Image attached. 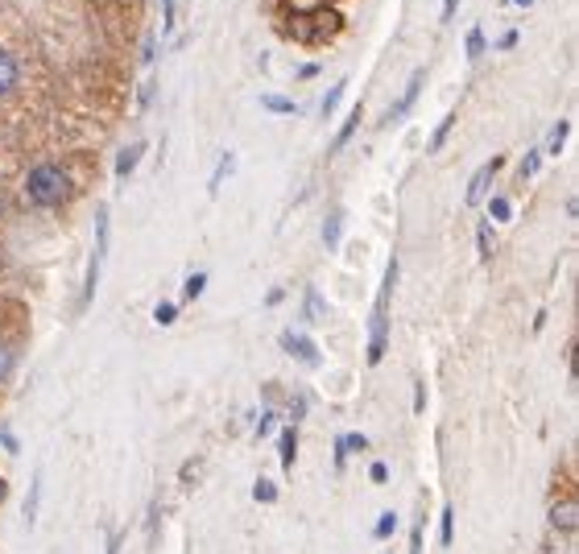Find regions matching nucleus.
Wrapping results in <instances>:
<instances>
[{
	"mask_svg": "<svg viewBox=\"0 0 579 554\" xmlns=\"http://www.w3.org/2000/svg\"><path fill=\"white\" fill-rule=\"evenodd\" d=\"M25 195L34 207H58L67 195H71V178L63 166H54V162H42L25 174Z\"/></svg>",
	"mask_w": 579,
	"mask_h": 554,
	"instance_id": "f257e3e1",
	"label": "nucleus"
},
{
	"mask_svg": "<svg viewBox=\"0 0 579 554\" xmlns=\"http://www.w3.org/2000/svg\"><path fill=\"white\" fill-rule=\"evenodd\" d=\"M398 286V261H389L385 269V282L377 290V306H373V331H369V364H381L385 360V348H389V294Z\"/></svg>",
	"mask_w": 579,
	"mask_h": 554,
	"instance_id": "f03ea898",
	"label": "nucleus"
},
{
	"mask_svg": "<svg viewBox=\"0 0 579 554\" xmlns=\"http://www.w3.org/2000/svg\"><path fill=\"white\" fill-rule=\"evenodd\" d=\"M17 96H29V63L13 42L0 38V104H13Z\"/></svg>",
	"mask_w": 579,
	"mask_h": 554,
	"instance_id": "7ed1b4c3",
	"label": "nucleus"
},
{
	"mask_svg": "<svg viewBox=\"0 0 579 554\" xmlns=\"http://www.w3.org/2000/svg\"><path fill=\"white\" fill-rule=\"evenodd\" d=\"M340 13H327V9H315L311 17H298L290 25V34L302 42V46H323L331 34H340Z\"/></svg>",
	"mask_w": 579,
	"mask_h": 554,
	"instance_id": "20e7f679",
	"label": "nucleus"
},
{
	"mask_svg": "<svg viewBox=\"0 0 579 554\" xmlns=\"http://www.w3.org/2000/svg\"><path fill=\"white\" fill-rule=\"evenodd\" d=\"M282 352L294 356L298 364H307V368H315V364L323 360L319 344L311 340V335H302V331H282Z\"/></svg>",
	"mask_w": 579,
	"mask_h": 554,
	"instance_id": "39448f33",
	"label": "nucleus"
},
{
	"mask_svg": "<svg viewBox=\"0 0 579 554\" xmlns=\"http://www.w3.org/2000/svg\"><path fill=\"white\" fill-rule=\"evenodd\" d=\"M497 170H501V158L484 162V166H480V170L472 174V187H468V207H480V203H484V195H489V187H493Z\"/></svg>",
	"mask_w": 579,
	"mask_h": 554,
	"instance_id": "423d86ee",
	"label": "nucleus"
},
{
	"mask_svg": "<svg viewBox=\"0 0 579 554\" xmlns=\"http://www.w3.org/2000/svg\"><path fill=\"white\" fill-rule=\"evenodd\" d=\"M422 83H426V71H414V75H410V83H406V91H402V100L393 104V112L385 116V125H393V120H402V116L418 104V96H422Z\"/></svg>",
	"mask_w": 579,
	"mask_h": 554,
	"instance_id": "0eeeda50",
	"label": "nucleus"
},
{
	"mask_svg": "<svg viewBox=\"0 0 579 554\" xmlns=\"http://www.w3.org/2000/svg\"><path fill=\"white\" fill-rule=\"evenodd\" d=\"M294 459H298V426L286 422L282 435H278V464H282V472H294Z\"/></svg>",
	"mask_w": 579,
	"mask_h": 554,
	"instance_id": "6e6552de",
	"label": "nucleus"
},
{
	"mask_svg": "<svg viewBox=\"0 0 579 554\" xmlns=\"http://www.w3.org/2000/svg\"><path fill=\"white\" fill-rule=\"evenodd\" d=\"M42 484H46V476H42V468L34 472V484H29V497H25V505H21V517H25V526L34 530L38 526V505H42Z\"/></svg>",
	"mask_w": 579,
	"mask_h": 554,
	"instance_id": "1a4fd4ad",
	"label": "nucleus"
},
{
	"mask_svg": "<svg viewBox=\"0 0 579 554\" xmlns=\"http://www.w3.org/2000/svg\"><path fill=\"white\" fill-rule=\"evenodd\" d=\"M551 526H555V530H563V534H571V530L579 526V505H575V497H567L563 505H555V509H551Z\"/></svg>",
	"mask_w": 579,
	"mask_h": 554,
	"instance_id": "9d476101",
	"label": "nucleus"
},
{
	"mask_svg": "<svg viewBox=\"0 0 579 554\" xmlns=\"http://www.w3.org/2000/svg\"><path fill=\"white\" fill-rule=\"evenodd\" d=\"M145 158V141H133L129 149H120V158H116V178H129L137 170V162Z\"/></svg>",
	"mask_w": 579,
	"mask_h": 554,
	"instance_id": "9b49d317",
	"label": "nucleus"
},
{
	"mask_svg": "<svg viewBox=\"0 0 579 554\" xmlns=\"http://www.w3.org/2000/svg\"><path fill=\"white\" fill-rule=\"evenodd\" d=\"M340 232H344V211L335 207L327 215V224H323V244H327V249H340Z\"/></svg>",
	"mask_w": 579,
	"mask_h": 554,
	"instance_id": "f8f14e48",
	"label": "nucleus"
},
{
	"mask_svg": "<svg viewBox=\"0 0 579 554\" xmlns=\"http://www.w3.org/2000/svg\"><path fill=\"white\" fill-rule=\"evenodd\" d=\"M567 133H571V120H559V125H551V133H546V153H551V158H559V153H563Z\"/></svg>",
	"mask_w": 579,
	"mask_h": 554,
	"instance_id": "ddd939ff",
	"label": "nucleus"
},
{
	"mask_svg": "<svg viewBox=\"0 0 579 554\" xmlns=\"http://www.w3.org/2000/svg\"><path fill=\"white\" fill-rule=\"evenodd\" d=\"M360 129V108H352L348 112V120H344V125H340V133H335V141H331V153H340L348 141H352V133Z\"/></svg>",
	"mask_w": 579,
	"mask_h": 554,
	"instance_id": "4468645a",
	"label": "nucleus"
},
{
	"mask_svg": "<svg viewBox=\"0 0 579 554\" xmlns=\"http://www.w3.org/2000/svg\"><path fill=\"white\" fill-rule=\"evenodd\" d=\"M232 166H236V153H220V162H216V174H211V182H207V195H216L220 191V182L232 174Z\"/></svg>",
	"mask_w": 579,
	"mask_h": 554,
	"instance_id": "2eb2a0df",
	"label": "nucleus"
},
{
	"mask_svg": "<svg viewBox=\"0 0 579 554\" xmlns=\"http://www.w3.org/2000/svg\"><path fill=\"white\" fill-rule=\"evenodd\" d=\"M451 538H455V509H451V505H443V513H439V546L447 550V546H451Z\"/></svg>",
	"mask_w": 579,
	"mask_h": 554,
	"instance_id": "dca6fc26",
	"label": "nucleus"
},
{
	"mask_svg": "<svg viewBox=\"0 0 579 554\" xmlns=\"http://www.w3.org/2000/svg\"><path fill=\"white\" fill-rule=\"evenodd\" d=\"M476 249H480V261L493 257V220H484V224L476 228Z\"/></svg>",
	"mask_w": 579,
	"mask_h": 554,
	"instance_id": "f3484780",
	"label": "nucleus"
},
{
	"mask_svg": "<svg viewBox=\"0 0 579 554\" xmlns=\"http://www.w3.org/2000/svg\"><path fill=\"white\" fill-rule=\"evenodd\" d=\"M261 108L278 112V116H298V104H294V100H286V96H261Z\"/></svg>",
	"mask_w": 579,
	"mask_h": 554,
	"instance_id": "a211bd4d",
	"label": "nucleus"
},
{
	"mask_svg": "<svg viewBox=\"0 0 579 554\" xmlns=\"http://www.w3.org/2000/svg\"><path fill=\"white\" fill-rule=\"evenodd\" d=\"M307 323H319V319H327V306H323V294L319 290H307Z\"/></svg>",
	"mask_w": 579,
	"mask_h": 554,
	"instance_id": "6ab92c4d",
	"label": "nucleus"
},
{
	"mask_svg": "<svg viewBox=\"0 0 579 554\" xmlns=\"http://www.w3.org/2000/svg\"><path fill=\"white\" fill-rule=\"evenodd\" d=\"M455 120H460V112H447V116L439 120V129H435V137H431V153H435V149H443V141H447V133L455 129Z\"/></svg>",
	"mask_w": 579,
	"mask_h": 554,
	"instance_id": "aec40b11",
	"label": "nucleus"
},
{
	"mask_svg": "<svg viewBox=\"0 0 579 554\" xmlns=\"http://www.w3.org/2000/svg\"><path fill=\"white\" fill-rule=\"evenodd\" d=\"M203 290H207V273H191L187 286H182V302H195Z\"/></svg>",
	"mask_w": 579,
	"mask_h": 554,
	"instance_id": "412c9836",
	"label": "nucleus"
},
{
	"mask_svg": "<svg viewBox=\"0 0 579 554\" xmlns=\"http://www.w3.org/2000/svg\"><path fill=\"white\" fill-rule=\"evenodd\" d=\"M484 46H489V42H484V29L472 25V29H468V63H476V58L484 54Z\"/></svg>",
	"mask_w": 579,
	"mask_h": 554,
	"instance_id": "4be33fe9",
	"label": "nucleus"
},
{
	"mask_svg": "<svg viewBox=\"0 0 579 554\" xmlns=\"http://www.w3.org/2000/svg\"><path fill=\"white\" fill-rule=\"evenodd\" d=\"M253 497H257L261 505H273V501H278V484H273V480H265V476H261V480L253 484Z\"/></svg>",
	"mask_w": 579,
	"mask_h": 554,
	"instance_id": "5701e85b",
	"label": "nucleus"
},
{
	"mask_svg": "<svg viewBox=\"0 0 579 554\" xmlns=\"http://www.w3.org/2000/svg\"><path fill=\"white\" fill-rule=\"evenodd\" d=\"M344 91H348V79H340V83H335V87L327 91V96H323V108H319V112H323V116H331V112H335V104L344 100Z\"/></svg>",
	"mask_w": 579,
	"mask_h": 554,
	"instance_id": "b1692460",
	"label": "nucleus"
},
{
	"mask_svg": "<svg viewBox=\"0 0 579 554\" xmlns=\"http://www.w3.org/2000/svg\"><path fill=\"white\" fill-rule=\"evenodd\" d=\"M393 530H398V513H381L377 517V526H373V538H393Z\"/></svg>",
	"mask_w": 579,
	"mask_h": 554,
	"instance_id": "393cba45",
	"label": "nucleus"
},
{
	"mask_svg": "<svg viewBox=\"0 0 579 554\" xmlns=\"http://www.w3.org/2000/svg\"><path fill=\"white\" fill-rule=\"evenodd\" d=\"M174 319H178V306H174V302H158V306H154V323H158V327H170Z\"/></svg>",
	"mask_w": 579,
	"mask_h": 554,
	"instance_id": "a878e982",
	"label": "nucleus"
},
{
	"mask_svg": "<svg viewBox=\"0 0 579 554\" xmlns=\"http://www.w3.org/2000/svg\"><path fill=\"white\" fill-rule=\"evenodd\" d=\"M489 215H493V220H497V224H509V215H513L509 199H501V195H497V199L489 203Z\"/></svg>",
	"mask_w": 579,
	"mask_h": 554,
	"instance_id": "bb28decb",
	"label": "nucleus"
},
{
	"mask_svg": "<svg viewBox=\"0 0 579 554\" xmlns=\"http://www.w3.org/2000/svg\"><path fill=\"white\" fill-rule=\"evenodd\" d=\"M340 443H344V451H348V455L369 451V439H364V435H356V430H352V435H340Z\"/></svg>",
	"mask_w": 579,
	"mask_h": 554,
	"instance_id": "cd10ccee",
	"label": "nucleus"
},
{
	"mask_svg": "<svg viewBox=\"0 0 579 554\" xmlns=\"http://www.w3.org/2000/svg\"><path fill=\"white\" fill-rule=\"evenodd\" d=\"M9 373H13V348H9L5 340H0V385L9 381Z\"/></svg>",
	"mask_w": 579,
	"mask_h": 554,
	"instance_id": "c85d7f7f",
	"label": "nucleus"
},
{
	"mask_svg": "<svg viewBox=\"0 0 579 554\" xmlns=\"http://www.w3.org/2000/svg\"><path fill=\"white\" fill-rule=\"evenodd\" d=\"M538 162H542V149H530V153H526V158H522V182L538 174Z\"/></svg>",
	"mask_w": 579,
	"mask_h": 554,
	"instance_id": "c756f323",
	"label": "nucleus"
},
{
	"mask_svg": "<svg viewBox=\"0 0 579 554\" xmlns=\"http://www.w3.org/2000/svg\"><path fill=\"white\" fill-rule=\"evenodd\" d=\"M278 422H282V418H278V410H265V414H261V426L253 430V435H257V439H265V435H269V430L278 426Z\"/></svg>",
	"mask_w": 579,
	"mask_h": 554,
	"instance_id": "7c9ffc66",
	"label": "nucleus"
},
{
	"mask_svg": "<svg viewBox=\"0 0 579 554\" xmlns=\"http://www.w3.org/2000/svg\"><path fill=\"white\" fill-rule=\"evenodd\" d=\"M422 526H426V517H418L410 530V554H422Z\"/></svg>",
	"mask_w": 579,
	"mask_h": 554,
	"instance_id": "2f4dec72",
	"label": "nucleus"
},
{
	"mask_svg": "<svg viewBox=\"0 0 579 554\" xmlns=\"http://www.w3.org/2000/svg\"><path fill=\"white\" fill-rule=\"evenodd\" d=\"M369 480L373 484H389V464H381V459H377V464L369 468Z\"/></svg>",
	"mask_w": 579,
	"mask_h": 554,
	"instance_id": "473e14b6",
	"label": "nucleus"
},
{
	"mask_svg": "<svg viewBox=\"0 0 579 554\" xmlns=\"http://www.w3.org/2000/svg\"><path fill=\"white\" fill-rule=\"evenodd\" d=\"M414 414H426V389H422V381H414Z\"/></svg>",
	"mask_w": 579,
	"mask_h": 554,
	"instance_id": "72a5a7b5",
	"label": "nucleus"
},
{
	"mask_svg": "<svg viewBox=\"0 0 579 554\" xmlns=\"http://www.w3.org/2000/svg\"><path fill=\"white\" fill-rule=\"evenodd\" d=\"M0 443H5V451L17 455V439H13V430H9V426H0Z\"/></svg>",
	"mask_w": 579,
	"mask_h": 554,
	"instance_id": "f704fd0d",
	"label": "nucleus"
},
{
	"mask_svg": "<svg viewBox=\"0 0 579 554\" xmlns=\"http://www.w3.org/2000/svg\"><path fill=\"white\" fill-rule=\"evenodd\" d=\"M149 100H154V79H145V87H141V108H149Z\"/></svg>",
	"mask_w": 579,
	"mask_h": 554,
	"instance_id": "c9c22d12",
	"label": "nucleus"
},
{
	"mask_svg": "<svg viewBox=\"0 0 579 554\" xmlns=\"http://www.w3.org/2000/svg\"><path fill=\"white\" fill-rule=\"evenodd\" d=\"M120 542H125V534L112 530V534H108V554H120Z\"/></svg>",
	"mask_w": 579,
	"mask_h": 554,
	"instance_id": "e433bc0d",
	"label": "nucleus"
},
{
	"mask_svg": "<svg viewBox=\"0 0 579 554\" xmlns=\"http://www.w3.org/2000/svg\"><path fill=\"white\" fill-rule=\"evenodd\" d=\"M497 46H501V50H513V46H517V29H509V34H505Z\"/></svg>",
	"mask_w": 579,
	"mask_h": 554,
	"instance_id": "4c0bfd02",
	"label": "nucleus"
},
{
	"mask_svg": "<svg viewBox=\"0 0 579 554\" xmlns=\"http://www.w3.org/2000/svg\"><path fill=\"white\" fill-rule=\"evenodd\" d=\"M455 5H460V0H443V25L455 17Z\"/></svg>",
	"mask_w": 579,
	"mask_h": 554,
	"instance_id": "58836bf2",
	"label": "nucleus"
},
{
	"mask_svg": "<svg viewBox=\"0 0 579 554\" xmlns=\"http://www.w3.org/2000/svg\"><path fill=\"white\" fill-rule=\"evenodd\" d=\"M162 9H166V29H174V0H162Z\"/></svg>",
	"mask_w": 579,
	"mask_h": 554,
	"instance_id": "ea45409f",
	"label": "nucleus"
},
{
	"mask_svg": "<svg viewBox=\"0 0 579 554\" xmlns=\"http://www.w3.org/2000/svg\"><path fill=\"white\" fill-rule=\"evenodd\" d=\"M286 298V290H269V298H265V306H278Z\"/></svg>",
	"mask_w": 579,
	"mask_h": 554,
	"instance_id": "a19ab883",
	"label": "nucleus"
},
{
	"mask_svg": "<svg viewBox=\"0 0 579 554\" xmlns=\"http://www.w3.org/2000/svg\"><path fill=\"white\" fill-rule=\"evenodd\" d=\"M513 5H517V9H530V5H534V0H513Z\"/></svg>",
	"mask_w": 579,
	"mask_h": 554,
	"instance_id": "79ce46f5",
	"label": "nucleus"
}]
</instances>
